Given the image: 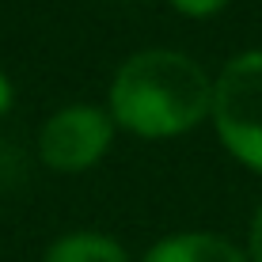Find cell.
Returning a JSON list of instances; mask_svg holds the SVG:
<instances>
[{
  "mask_svg": "<svg viewBox=\"0 0 262 262\" xmlns=\"http://www.w3.org/2000/svg\"><path fill=\"white\" fill-rule=\"evenodd\" d=\"M46 262H125V251L99 232H72L46 251Z\"/></svg>",
  "mask_w": 262,
  "mask_h": 262,
  "instance_id": "5b68a950",
  "label": "cell"
},
{
  "mask_svg": "<svg viewBox=\"0 0 262 262\" xmlns=\"http://www.w3.org/2000/svg\"><path fill=\"white\" fill-rule=\"evenodd\" d=\"M213 122L232 156L262 171V50L232 57L216 76Z\"/></svg>",
  "mask_w": 262,
  "mask_h": 262,
  "instance_id": "7a4b0ae2",
  "label": "cell"
},
{
  "mask_svg": "<svg viewBox=\"0 0 262 262\" xmlns=\"http://www.w3.org/2000/svg\"><path fill=\"white\" fill-rule=\"evenodd\" d=\"M111 144V118L95 106H65L42 125V160L53 171H84Z\"/></svg>",
  "mask_w": 262,
  "mask_h": 262,
  "instance_id": "3957f363",
  "label": "cell"
},
{
  "mask_svg": "<svg viewBox=\"0 0 262 262\" xmlns=\"http://www.w3.org/2000/svg\"><path fill=\"white\" fill-rule=\"evenodd\" d=\"M144 262H247L239 247H232L221 236H205V232H186V236L160 239L156 247L144 255Z\"/></svg>",
  "mask_w": 262,
  "mask_h": 262,
  "instance_id": "277c9868",
  "label": "cell"
},
{
  "mask_svg": "<svg viewBox=\"0 0 262 262\" xmlns=\"http://www.w3.org/2000/svg\"><path fill=\"white\" fill-rule=\"evenodd\" d=\"M111 111L141 137H175L213 111V84L186 53L144 50L118 69L111 84Z\"/></svg>",
  "mask_w": 262,
  "mask_h": 262,
  "instance_id": "6da1fadb",
  "label": "cell"
},
{
  "mask_svg": "<svg viewBox=\"0 0 262 262\" xmlns=\"http://www.w3.org/2000/svg\"><path fill=\"white\" fill-rule=\"evenodd\" d=\"M171 4H175L179 12H186V15H213L224 0H171Z\"/></svg>",
  "mask_w": 262,
  "mask_h": 262,
  "instance_id": "8992f818",
  "label": "cell"
},
{
  "mask_svg": "<svg viewBox=\"0 0 262 262\" xmlns=\"http://www.w3.org/2000/svg\"><path fill=\"white\" fill-rule=\"evenodd\" d=\"M251 258L262 262V205H258L255 221H251Z\"/></svg>",
  "mask_w": 262,
  "mask_h": 262,
  "instance_id": "52a82bcc",
  "label": "cell"
}]
</instances>
